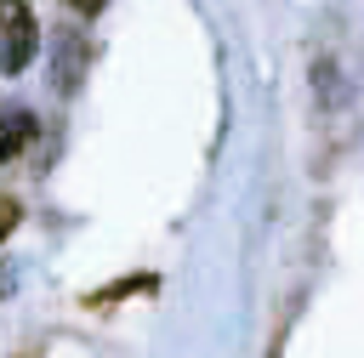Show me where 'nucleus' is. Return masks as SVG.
I'll return each mask as SVG.
<instances>
[{
	"mask_svg": "<svg viewBox=\"0 0 364 358\" xmlns=\"http://www.w3.org/2000/svg\"><path fill=\"white\" fill-rule=\"evenodd\" d=\"M68 6H74V11H80V17H97V11H102V6H108V0H68Z\"/></svg>",
	"mask_w": 364,
	"mask_h": 358,
	"instance_id": "5",
	"label": "nucleus"
},
{
	"mask_svg": "<svg viewBox=\"0 0 364 358\" xmlns=\"http://www.w3.org/2000/svg\"><path fill=\"white\" fill-rule=\"evenodd\" d=\"M34 131H40V125H34L28 108H6V114H0V165H11V159L34 142Z\"/></svg>",
	"mask_w": 364,
	"mask_h": 358,
	"instance_id": "2",
	"label": "nucleus"
},
{
	"mask_svg": "<svg viewBox=\"0 0 364 358\" xmlns=\"http://www.w3.org/2000/svg\"><path fill=\"white\" fill-rule=\"evenodd\" d=\"M57 68H63L57 85L74 91V80H80V68H85V40H80V34H63V57H57Z\"/></svg>",
	"mask_w": 364,
	"mask_h": 358,
	"instance_id": "3",
	"label": "nucleus"
},
{
	"mask_svg": "<svg viewBox=\"0 0 364 358\" xmlns=\"http://www.w3.org/2000/svg\"><path fill=\"white\" fill-rule=\"evenodd\" d=\"M40 51V23L28 0H0V74H23Z\"/></svg>",
	"mask_w": 364,
	"mask_h": 358,
	"instance_id": "1",
	"label": "nucleus"
},
{
	"mask_svg": "<svg viewBox=\"0 0 364 358\" xmlns=\"http://www.w3.org/2000/svg\"><path fill=\"white\" fill-rule=\"evenodd\" d=\"M17 216H23V210H17V199H6V193H0V239L17 227Z\"/></svg>",
	"mask_w": 364,
	"mask_h": 358,
	"instance_id": "4",
	"label": "nucleus"
}]
</instances>
